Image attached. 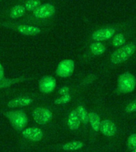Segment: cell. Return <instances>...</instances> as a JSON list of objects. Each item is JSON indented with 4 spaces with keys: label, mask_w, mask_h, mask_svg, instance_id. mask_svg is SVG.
Instances as JSON below:
<instances>
[{
    "label": "cell",
    "mask_w": 136,
    "mask_h": 152,
    "mask_svg": "<svg viewBox=\"0 0 136 152\" xmlns=\"http://www.w3.org/2000/svg\"><path fill=\"white\" fill-rule=\"evenodd\" d=\"M74 70V62L72 60H64L57 66V74L61 77H69Z\"/></svg>",
    "instance_id": "5b68a950"
},
{
    "label": "cell",
    "mask_w": 136,
    "mask_h": 152,
    "mask_svg": "<svg viewBox=\"0 0 136 152\" xmlns=\"http://www.w3.org/2000/svg\"><path fill=\"white\" fill-rule=\"evenodd\" d=\"M33 117L37 124H45L52 119L53 114L50 110L45 107H37L32 112Z\"/></svg>",
    "instance_id": "277c9868"
},
{
    "label": "cell",
    "mask_w": 136,
    "mask_h": 152,
    "mask_svg": "<svg viewBox=\"0 0 136 152\" xmlns=\"http://www.w3.org/2000/svg\"><path fill=\"white\" fill-rule=\"evenodd\" d=\"M33 100L31 98L25 97V96H21V97L15 98L14 100H10L8 102L7 106L9 107H23V106H27V105L32 104Z\"/></svg>",
    "instance_id": "8fae6325"
},
{
    "label": "cell",
    "mask_w": 136,
    "mask_h": 152,
    "mask_svg": "<svg viewBox=\"0 0 136 152\" xmlns=\"http://www.w3.org/2000/svg\"><path fill=\"white\" fill-rule=\"evenodd\" d=\"M69 88L67 87H63L61 88V89H60L59 91V93L61 95H65V94H68V92H69Z\"/></svg>",
    "instance_id": "cb8c5ba5"
},
{
    "label": "cell",
    "mask_w": 136,
    "mask_h": 152,
    "mask_svg": "<svg viewBox=\"0 0 136 152\" xmlns=\"http://www.w3.org/2000/svg\"><path fill=\"white\" fill-rule=\"evenodd\" d=\"M26 7L25 6L22 5H17L12 8V10L10 11V17L11 18H18L22 17V15H25L26 12Z\"/></svg>",
    "instance_id": "2e32d148"
},
{
    "label": "cell",
    "mask_w": 136,
    "mask_h": 152,
    "mask_svg": "<svg viewBox=\"0 0 136 152\" xmlns=\"http://www.w3.org/2000/svg\"><path fill=\"white\" fill-rule=\"evenodd\" d=\"M76 111L80 120V122L83 123L84 124H87L89 122V113L87 112L86 108L84 106H78Z\"/></svg>",
    "instance_id": "9a60e30c"
},
{
    "label": "cell",
    "mask_w": 136,
    "mask_h": 152,
    "mask_svg": "<svg viewBox=\"0 0 136 152\" xmlns=\"http://www.w3.org/2000/svg\"><path fill=\"white\" fill-rule=\"evenodd\" d=\"M18 30L21 34L25 35H35L41 33V29L33 26L20 25L18 26Z\"/></svg>",
    "instance_id": "4fadbf2b"
},
{
    "label": "cell",
    "mask_w": 136,
    "mask_h": 152,
    "mask_svg": "<svg viewBox=\"0 0 136 152\" xmlns=\"http://www.w3.org/2000/svg\"><path fill=\"white\" fill-rule=\"evenodd\" d=\"M99 130L101 131L102 134H104L105 136L111 137L116 132V126L111 120H104L101 121Z\"/></svg>",
    "instance_id": "30bf717a"
},
{
    "label": "cell",
    "mask_w": 136,
    "mask_h": 152,
    "mask_svg": "<svg viewBox=\"0 0 136 152\" xmlns=\"http://www.w3.org/2000/svg\"><path fill=\"white\" fill-rule=\"evenodd\" d=\"M128 146L131 148L136 147V134H132L128 138Z\"/></svg>",
    "instance_id": "7402d4cb"
},
{
    "label": "cell",
    "mask_w": 136,
    "mask_h": 152,
    "mask_svg": "<svg viewBox=\"0 0 136 152\" xmlns=\"http://www.w3.org/2000/svg\"><path fill=\"white\" fill-rule=\"evenodd\" d=\"M89 123L91 124V127L95 132H98L100 127L101 120L100 118L96 112H91L89 113Z\"/></svg>",
    "instance_id": "5bb4252c"
},
{
    "label": "cell",
    "mask_w": 136,
    "mask_h": 152,
    "mask_svg": "<svg viewBox=\"0 0 136 152\" xmlns=\"http://www.w3.org/2000/svg\"><path fill=\"white\" fill-rule=\"evenodd\" d=\"M136 86V79L130 72H124L118 80V89L123 93L131 92Z\"/></svg>",
    "instance_id": "3957f363"
},
{
    "label": "cell",
    "mask_w": 136,
    "mask_h": 152,
    "mask_svg": "<svg viewBox=\"0 0 136 152\" xmlns=\"http://www.w3.org/2000/svg\"><path fill=\"white\" fill-rule=\"evenodd\" d=\"M55 13V7L50 3H45L36 9L34 11V15L37 18H47L51 17Z\"/></svg>",
    "instance_id": "8992f818"
},
{
    "label": "cell",
    "mask_w": 136,
    "mask_h": 152,
    "mask_svg": "<svg viewBox=\"0 0 136 152\" xmlns=\"http://www.w3.org/2000/svg\"><path fill=\"white\" fill-rule=\"evenodd\" d=\"M135 51V45H134V43H128L126 45H124L112 53L111 57V61L113 64H119L124 62L130 58Z\"/></svg>",
    "instance_id": "6da1fadb"
},
{
    "label": "cell",
    "mask_w": 136,
    "mask_h": 152,
    "mask_svg": "<svg viewBox=\"0 0 136 152\" xmlns=\"http://www.w3.org/2000/svg\"><path fill=\"white\" fill-rule=\"evenodd\" d=\"M83 147V143L80 141H72L63 145V150L67 151H77L78 149H80Z\"/></svg>",
    "instance_id": "ac0fdd59"
},
{
    "label": "cell",
    "mask_w": 136,
    "mask_h": 152,
    "mask_svg": "<svg viewBox=\"0 0 136 152\" xmlns=\"http://www.w3.org/2000/svg\"><path fill=\"white\" fill-rule=\"evenodd\" d=\"M6 116L9 119L12 127L18 131H23L27 124V116L22 111L7 112Z\"/></svg>",
    "instance_id": "7a4b0ae2"
},
{
    "label": "cell",
    "mask_w": 136,
    "mask_h": 152,
    "mask_svg": "<svg viewBox=\"0 0 136 152\" xmlns=\"http://www.w3.org/2000/svg\"><path fill=\"white\" fill-rule=\"evenodd\" d=\"M40 6H41L40 0H28L25 3L26 9L29 11H34Z\"/></svg>",
    "instance_id": "d6986e66"
},
{
    "label": "cell",
    "mask_w": 136,
    "mask_h": 152,
    "mask_svg": "<svg viewBox=\"0 0 136 152\" xmlns=\"http://www.w3.org/2000/svg\"><path fill=\"white\" fill-rule=\"evenodd\" d=\"M90 50H91L92 53L95 55H101L105 52L104 45L99 42L92 43L90 45Z\"/></svg>",
    "instance_id": "e0dca14e"
},
{
    "label": "cell",
    "mask_w": 136,
    "mask_h": 152,
    "mask_svg": "<svg viewBox=\"0 0 136 152\" xmlns=\"http://www.w3.org/2000/svg\"><path fill=\"white\" fill-rule=\"evenodd\" d=\"M70 100H71V96L69 94H65L63 95L61 97L57 99L54 103L56 104H63L69 102Z\"/></svg>",
    "instance_id": "44dd1931"
},
{
    "label": "cell",
    "mask_w": 136,
    "mask_h": 152,
    "mask_svg": "<svg viewBox=\"0 0 136 152\" xmlns=\"http://www.w3.org/2000/svg\"><path fill=\"white\" fill-rule=\"evenodd\" d=\"M80 124V120L77 115L76 110H73L70 112L68 118V126L71 130H77Z\"/></svg>",
    "instance_id": "7c38bea8"
},
{
    "label": "cell",
    "mask_w": 136,
    "mask_h": 152,
    "mask_svg": "<svg viewBox=\"0 0 136 152\" xmlns=\"http://www.w3.org/2000/svg\"><path fill=\"white\" fill-rule=\"evenodd\" d=\"M4 77V72H3V68L2 65L0 64V81L3 80Z\"/></svg>",
    "instance_id": "d4e9b609"
},
{
    "label": "cell",
    "mask_w": 136,
    "mask_h": 152,
    "mask_svg": "<svg viewBox=\"0 0 136 152\" xmlns=\"http://www.w3.org/2000/svg\"><path fill=\"white\" fill-rule=\"evenodd\" d=\"M56 87V80L50 76H45L39 80V89L44 93L53 92Z\"/></svg>",
    "instance_id": "52a82bcc"
},
{
    "label": "cell",
    "mask_w": 136,
    "mask_h": 152,
    "mask_svg": "<svg viewBox=\"0 0 136 152\" xmlns=\"http://www.w3.org/2000/svg\"><path fill=\"white\" fill-rule=\"evenodd\" d=\"M126 112H136V100H134L133 102L130 103L126 107Z\"/></svg>",
    "instance_id": "603a6c76"
},
{
    "label": "cell",
    "mask_w": 136,
    "mask_h": 152,
    "mask_svg": "<svg viewBox=\"0 0 136 152\" xmlns=\"http://www.w3.org/2000/svg\"><path fill=\"white\" fill-rule=\"evenodd\" d=\"M23 137L31 141H40L43 137V132L38 127H28L22 131Z\"/></svg>",
    "instance_id": "ba28073f"
},
{
    "label": "cell",
    "mask_w": 136,
    "mask_h": 152,
    "mask_svg": "<svg viewBox=\"0 0 136 152\" xmlns=\"http://www.w3.org/2000/svg\"><path fill=\"white\" fill-rule=\"evenodd\" d=\"M125 43V37L121 34H118L116 35V37L113 39V45L114 46H120V45H124Z\"/></svg>",
    "instance_id": "ffe728a7"
},
{
    "label": "cell",
    "mask_w": 136,
    "mask_h": 152,
    "mask_svg": "<svg viewBox=\"0 0 136 152\" xmlns=\"http://www.w3.org/2000/svg\"><path fill=\"white\" fill-rule=\"evenodd\" d=\"M116 30L114 28H104L100 30H97L96 32L92 34V38L96 42H100L103 40H107L111 38L114 35Z\"/></svg>",
    "instance_id": "9c48e42d"
}]
</instances>
